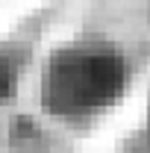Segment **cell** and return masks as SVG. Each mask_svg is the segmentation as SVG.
<instances>
[{
    "mask_svg": "<svg viewBox=\"0 0 150 153\" xmlns=\"http://www.w3.org/2000/svg\"><path fill=\"white\" fill-rule=\"evenodd\" d=\"M124 88V62L106 44L59 47L44 71V106L62 118H85L112 106Z\"/></svg>",
    "mask_w": 150,
    "mask_h": 153,
    "instance_id": "1",
    "label": "cell"
},
{
    "mask_svg": "<svg viewBox=\"0 0 150 153\" xmlns=\"http://www.w3.org/2000/svg\"><path fill=\"white\" fill-rule=\"evenodd\" d=\"M18 74H21V56L12 47L0 44V103H6L9 97L15 94Z\"/></svg>",
    "mask_w": 150,
    "mask_h": 153,
    "instance_id": "2",
    "label": "cell"
}]
</instances>
